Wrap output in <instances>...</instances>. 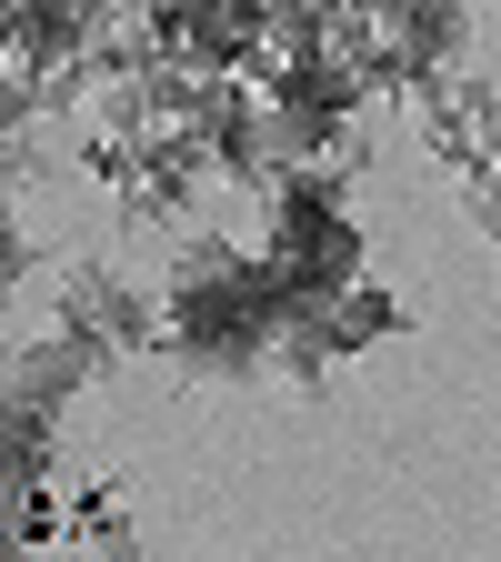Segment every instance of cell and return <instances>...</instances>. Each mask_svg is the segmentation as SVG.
I'll return each instance as SVG.
<instances>
[{
  "instance_id": "1",
  "label": "cell",
  "mask_w": 501,
  "mask_h": 562,
  "mask_svg": "<svg viewBox=\"0 0 501 562\" xmlns=\"http://www.w3.org/2000/svg\"><path fill=\"white\" fill-rule=\"evenodd\" d=\"M292 302H301V281L261 241L241 251L221 232H181V251L161 261V351L191 382H261Z\"/></svg>"
},
{
  "instance_id": "2",
  "label": "cell",
  "mask_w": 501,
  "mask_h": 562,
  "mask_svg": "<svg viewBox=\"0 0 501 562\" xmlns=\"http://www.w3.org/2000/svg\"><path fill=\"white\" fill-rule=\"evenodd\" d=\"M261 251L301 281V292H351L372 281L362 222H351V161H281L261 191Z\"/></svg>"
},
{
  "instance_id": "3",
  "label": "cell",
  "mask_w": 501,
  "mask_h": 562,
  "mask_svg": "<svg viewBox=\"0 0 501 562\" xmlns=\"http://www.w3.org/2000/svg\"><path fill=\"white\" fill-rule=\"evenodd\" d=\"M481 0H372V41H362V81L372 91H421L432 70H462Z\"/></svg>"
},
{
  "instance_id": "4",
  "label": "cell",
  "mask_w": 501,
  "mask_h": 562,
  "mask_svg": "<svg viewBox=\"0 0 501 562\" xmlns=\"http://www.w3.org/2000/svg\"><path fill=\"white\" fill-rule=\"evenodd\" d=\"M50 322L81 331L111 372L140 362V351H161V292H151V281H130L121 261H70L50 281Z\"/></svg>"
},
{
  "instance_id": "5",
  "label": "cell",
  "mask_w": 501,
  "mask_h": 562,
  "mask_svg": "<svg viewBox=\"0 0 501 562\" xmlns=\"http://www.w3.org/2000/svg\"><path fill=\"white\" fill-rule=\"evenodd\" d=\"M101 372H111V362H101L81 331H60V322H50V331H21L11 362H0V382H11V422H60Z\"/></svg>"
},
{
  "instance_id": "6",
  "label": "cell",
  "mask_w": 501,
  "mask_h": 562,
  "mask_svg": "<svg viewBox=\"0 0 501 562\" xmlns=\"http://www.w3.org/2000/svg\"><path fill=\"white\" fill-rule=\"evenodd\" d=\"M391 331H411V312L382 292V281H351V292H341V341L372 351V341H391Z\"/></svg>"
},
{
  "instance_id": "7",
  "label": "cell",
  "mask_w": 501,
  "mask_h": 562,
  "mask_svg": "<svg viewBox=\"0 0 501 562\" xmlns=\"http://www.w3.org/2000/svg\"><path fill=\"white\" fill-rule=\"evenodd\" d=\"M462 171H501V81H471V161Z\"/></svg>"
}]
</instances>
